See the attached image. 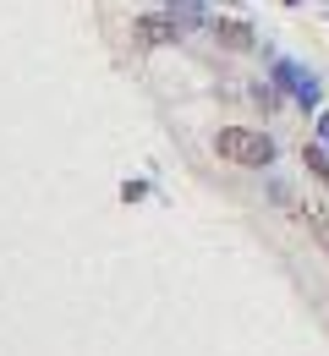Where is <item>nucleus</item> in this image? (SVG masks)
Segmentation results:
<instances>
[{"label": "nucleus", "instance_id": "39448f33", "mask_svg": "<svg viewBox=\"0 0 329 356\" xmlns=\"http://www.w3.org/2000/svg\"><path fill=\"white\" fill-rule=\"evenodd\" d=\"M302 165H307V170H313V176L329 186V154L319 148V143H302Z\"/></svg>", "mask_w": 329, "mask_h": 356}, {"label": "nucleus", "instance_id": "f03ea898", "mask_svg": "<svg viewBox=\"0 0 329 356\" xmlns=\"http://www.w3.org/2000/svg\"><path fill=\"white\" fill-rule=\"evenodd\" d=\"M176 33H182V28H176V22H170V17H138V22H132V39H138L143 49L176 44Z\"/></svg>", "mask_w": 329, "mask_h": 356}, {"label": "nucleus", "instance_id": "20e7f679", "mask_svg": "<svg viewBox=\"0 0 329 356\" xmlns=\"http://www.w3.org/2000/svg\"><path fill=\"white\" fill-rule=\"evenodd\" d=\"M296 220L307 225V236H313V241L329 252V214H324V209H296Z\"/></svg>", "mask_w": 329, "mask_h": 356}, {"label": "nucleus", "instance_id": "7ed1b4c3", "mask_svg": "<svg viewBox=\"0 0 329 356\" xmlns=\"http://www.w3.org/2000/svg\"><path fill=\"white\" fill-rule=\"evenodd\" d=\"M214 39L225 49H247L252 44V28H247V22H214Z\"/></svg>", "mask_w": 329, "mask_h": 356}, {"label": "nucleus", "instance_id": "f257e3e1", "mask_svg": "<svg viewBox=\"0 0 329 356\" xmlns=\"http://www.w3.org/2000/svg\"><path fill=\"white\" fill-rule=\"evenodd\" d=\"M214 154L231 159V165H247V170H264V165H275V137L252 132V127H220Z\"/></svg>", "mask_w": 329, "mask_h": 356}]
</instances>
